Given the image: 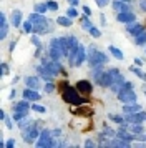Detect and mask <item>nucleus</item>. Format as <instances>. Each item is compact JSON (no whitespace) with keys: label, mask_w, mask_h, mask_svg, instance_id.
<instances>
[{"label":"nucleus","mask_w":146,"mask_h":148,"mask_svg":"<svg viewBox=\"0 0 146 148\" xmlns=\"http://www.w3.org/2000/svg\"><path fill=\"white\" fill-rule=\"evenodd\" d=\"M61 100L65 101V103H70L73 107H76V105H81V103H86L88 98L86 97H81L80 92L76 90V87H68L63 88L61 90Z\"/></svg>","instance_id":"obj_1"},{"label":"nucleus","mask_w":146,"mask_h":148,"mask_svg":"<svg viewBox=\"0 0 146 148\" xmlns=\"http://www.w3.org/2000/svg\"><path fill=\"white\" fill-rule=\"evenodd\" d=\"M85 60H88V55H86V50L83 45H76L70 50L68 53V62L72 67H80Z\"/></svg>","instance_id":"obj_2"},{"label":"nucleus","mask_w":146,"mask_h":148,"mask_svg":"<svg viewBox=\"0 0 146 148\" xmlns=\"http://www.w3.org/2000/svg\"><path fill=\"white\" fill-rule=\"evenodd\" d=\"M43 121H32V125L27 128L25 132H22L23 133V141L25 143H35L37 138L40 136V132L43 130Z\"/></svg>","instance_id":"obj_3"},{"label":"nucleus","mask_w":146,"mask_h":148,"mask_svg":"<svg viewBox=\"0 0 146 148\" xmlns=\"http://www.w3.org/2000/svg\"><path fill=\"white\" fill-rule=\"evenodd\" d=\"M30 108H32V105H30L28 100H25V98L17 101V103H13V120L18 121V120H22V118H25Z\"/></svg>","instance_id":"obj_4"},{"label":"nucleus","mask_w":146,"mask_h":148,"mask_svg":"<svg viewBox=\"0 0 146 148\" xmlns=\"http://www.w3.org/2000/svg\"><path fill=\"white\" fill-rule=\"evenodd\" d=\"M65 57V52H63V47H61V42L60 38H53L50 40V58L52 60H60Z\"/></svg>","instance_id":"obj_5"},{"label":"nucleus","mask_w":146,"mask_h":148,"mask_svg":"<svg viewBox=\"0 0 146 148\" xmlns=\"http://www.w3.org/2000/svg\"><path fill=\"white\" fill-rule=\"evenodd\" d=\"M108 62V55L105 52H100V50H95L91 55H88V63H90V68L91 67H100V65H105Z\"/></svg>","instance_id":"obj_6"},{"label":"nucleus","mask_w":146,"mask_h":148,"mask_svg":"<svg viewBox=\"0 0 146 148\" xmlns=\"http://www.w3.org/2000/svg\"><path fill=\"white\" fill-rule=\"evenodd\" d=\"M136 93L133 88H123L121 92H118V100L121 103H136Z\"/></svg>","instance_id":"obj_7"},{"label":"nucleus","mask_w":146,"mask_h":148,"mask_svg":"<svg viewBox=\"0 0 146 148\" xmlns=\"http://www.w3.org/2000/svg\"><path fill=\"white\" fill-rule=\"evenodd\" d=\"M75 87H76V90L80 92L81 97H90L91 92H93V85H91L90 80H78Z\"/></svg>","instance_id":"obj_8"},{"label":"nucleus","mask_w":146,"mask_h":148,"mask_svg":"<svg viewBox=\"0 0 146 148\" xmlns=\"http://www.w3.org/2000/svg\"><path fill=\"white\" fill-rule=\"evenodd\" d=\"M72 113L75 116H93V108L86 103H81V105H76L75 108H72Z\"/></svg>","instance_id":"obj_9"},{"label":"nucleus","mask_w":146,"mask_h":148,"mask_svg":"<svg viewBox=\"0 0 146 148\" xmlns=\"http://www.w3.org/2000/svg\"><path fill=\"white\" fill-rule=\"evenodd\" d=\"M96 83H98L100 87H103V88H110L113 85V77H111V73H110V70H108V72H103V73L100 75L98 78H96Z\"/></svg>","instance_id":"obj_10"},{"label":"nucleus","mask_w":146,"mask_h":148,"mask_svg":"<svg viewBox=\"0 0 146 148\" xmlns=\"http://www.w3.org/2000/svg\"><path fill=\"white\" fill-rule=\"evenodd\" d=\"M25 85L27 88H32V90H40V88H43L42 85V77H27L25 78Z\"/></svg>","instance_id":"obj_11"},{"label":"nucleus","mask_w":146,"mask_h":148,"mask_svg":"<svg viewBox=\"0 0 146 148\" xmlns=\"http://www.w3.org/2000/svg\"><path fill=\"white\" fill-rule=\"evenodd\" d=\"M145 30V27L141 25V23H138V22H131V23H126V32L131 35V37H136V35H139L141 32Z\"/></svg>","instance_id":"obj_12"},{"label":"nucleus","mask_w":146,"mask_h":148,"mask_svg":"<svg viewBox=\"0 0 146 148\" xmlns=\"http://www.w3.org/2000/svg\"><path fill=\"white\" fill-rule=\"evenodd\" d=\"M22 95H23V98L28 101H38L40 98H42V95L38 93V90H32V88H27L22 92Z\"/></svg>","instance_id":"obj_13"},{"label":"nucleus","mask_w":146,"mask_h":148,"mask_svg":"<svg viewBox=\"0 0 146 148\" xmlns=\"http://www.w3.org/2000/svg\"><path fill=\"white\" fill-rule=\"evenodd\" d=\"M125 120L128 123H143L145 121V112H136V113H126Z\"/></svg>","instance_id":"obj_14"},{"label":"nucleus","mask_w":146,"mask_h":148,"mask_svg":"<svg viewBox=\"0 0 146 148\" xmlns=\"http://www.w3.org/2000/svg\"><path fill=\"white\" fill-rule=\"evenodd\" d=\"M116 20L121 22V23H131V22H136V15L133 14L131 10L130 12H119L116 15Z\"/></svg>","instance_id":"obj_15"},{"label":"nucleus","mask_w":146,"mask_h":148,"mask_svg":"<svg viewBox=\"0 0 146 148\" xmlns=\"http://www.w3.org/2000/svg\"><path fill=\"white\" fill-rule=\"evenodd\" d=\"M130 2H123V0H113L111 2V7H113V10L115 12H130L131 10V7L128 5Z\"/></svg>","instance_id":"obj_16"},{"label":"nucleus","mask_w":146,"mask_h":148,"mask_svg":"<svg viewBox=\"0 0 146 148\" xmlns=\"http://www.w3.org/2000/svg\"><path fill=\"white\" fill-rule=\"evenodd\" d=\"M37 72H38V75L45 82H53V77H55V75H53L52 72L45 67V65H38V67H37Z\"/></svg>","instance_id":"obj_17"},{"label":"nucleus","mask_w":146,"mask_h":148,"mask_svg":"<svg viewBox=\"0 0 146 148\" xmlns=\"http://www.w3.org/2000/svg\"><path fill=\"white\" fill-rule=\"evenodd\" d=\"M22 18H23V15H22V12L20 10H13L12 12V20H10V23H12V27H20L23 22H22Z\"/></svg>","instance_id":"obj_18"},{"label":"nucleus","mask_w":146,"mask_h":148,"mask_svg":"<svg viewBox=\"0 0 146 148\" xmlns=\"http://www.w3.org/2000/svg\"><path fill=\"white\" fill-rule=\"evenodd\" d=\"M28 20H30V22L33 23V25H35V23H45V22L48 20V18H45V15H43V14L33 12V14L28 15Z\"/></svg>","instance_id":"obj_19"},{"label":"nucleus","mask_w":146,"mask_h":148,"mask_svg":"<svg viewBox=\"0 0 146 148\" xmlns=\"http://www.w3.org/2000/svg\"><path fill=\"white\" fill-rule=\"evenodd\" d=\"M123 112H125V115L141 112V105H138V103H125V105H123Z\"/></svg>","instance_id":"obj_20"},{"label":"nucleus","mask_w":146,"mask_h":148,"mask_svg":"<svg viewBox=\"0 0 146 148\" xmlns=\"http://www.w3.org/2000/svg\"><path fill=\"white\" fill-rule=\"evenodd\" d=\"M128 130H130L131 133H134V135H143L145 133V128H143L141 123H130V125H128Z\"/></svg>","instance_id":"obj_21"},{"label":"nucleus","mask_w":146,"mask_h":148,"mask_svg":"<svg viewBox=\"0 0 146 148\" xmlns=\"http://www.w3.org/2000/svg\"><path fill=\"white\" fill-rule=\"evenodd\" d=\"M57 23L61 25V27H72L73 25V18H70L68 15H61V17L57 18Z\"/></svg>","instance_id":"obj_22"},{"label":"nucleus","mask_w":146,"mask_h":148,"mask_svg":"<svg viewBox=\"0 0 146 148\" xmlns=\"http://www.w3.org/2000/svg\"><path fill=\"white\" fill-rule=\"evenodd\" d=\"M108 52H110V53H111L113 57H115V58H118V60H123V58H125L123 52H121L119 48H116L115 45H110V47H108Z\"/></svg>","instance_id":"obj_23"},{"label":"nucleus","mask_w":146,"mask_h":148,"mask_svg":"<svg viewBox=\"0 0 146 148\" xmlns=\"http://www.w3.org/2000/svg\"><path fill=\"white\" fill-rule=\"evenodd\" d=\"M134 43H136V47H145L146 45V30H143L139 35L134 37Z\"/></svg>","instance_id":"obj_24"},{"label":"nucleus","mask_w":146,"mask_h":148,"mask_svg":"<svg viewBox=\"0 0 146 148\" xmlns=\"http://www.w3.org/2000/svg\"><path fill=\"white\" fill-rule=\"evenodd\" d=\"M80 20H81V28H85V30H90V28L93 27V23H91V18H90V17H88V15H81V18H80Z\"/></svg>","instance_id":"obj_25"},{"label":"nucleus","mask_w":146,"mask_h":148,"mask_svg":"<svg viewBox=\"0 0 146 148\" xmlns=\"http://www.w3.org/2000/svg\"><path fill=\"white\" fill-rule=\"evenodd\" d=\"M130 70H131L133 73L136 75V77H139L141 80H145V82H146V73H145V72H143V70H141V68L138 67V65H134V67H131Z\"/></svg>","instance_id":"obj_26"},{"label":"nucleus","mask_w":146,"mask_h":148,"mask_svg":"<svg viewBox=\"0 0 146 148\" xmlns=\"http://www.w3.org/2000/svg\"><path fill=\"white\" fill-rule=\"evenodd\" d=\"M30 123H32V120H30V118H22V120H18V123H17V125H18V128L20 130H22V132H25L27 128L30 127Z\"/></svg>","instance_id":"obj_27"},{"label":"nucleus","mask_w":146,"mask_h":148,"mask_svg":"<svg viewBox=\"0 0 146 148\" xmlns=\"http://www.w3.org/2000/svg\"><path fill=\"white\" fill-rule=\"evenodd\" d=\"M22 30H23L25 34H33V23L30 20H25L22 23Z\"/></svg>","instance_id":"obj_28"},{"label":"nucleus","mask_w":146,"mask_h":148,"mask_svg":"<svg viewBox=\"0 0 146 148\" xmlns=\"http://www.w3.org/2000/svg\"><path fill=\"white\" fill-rule=\"evenodd\" d=\"M33 12H38V14L45 15V12H48V5H46V3H37V5L33 7Z\"/></svg>","instance_id":"obj_29"},{"label":"nucleus","mask_w":146,"mask_h":148,"mask_svg":"<svg viewBox=\"0 0 146 148\" xmlns=\"http://www.w3.org/2000/svg\"><path fill=\"white\" fill-rule=\"evenodd\" d=\"M7 34H8V25H7V22H3V23H0V38L3 40Z\"/></svg>","instance_id":"obj_30"},{"label":"nucleus","mask_w":146,"mask_h":148,"mask_svg":"<svg viewBox=\"0 0 146 148\" xmlns=\"http://www.w3.org/2000/svg\"><path fill=\"white\" fill-rule=\"evenodd\" d=\"M53 90H55V83H53V82H46L45 85H43V92H45V93H53Z\"/></svg>","instance_id":"obj_31"},{"label":"nucleus","mask_w":146,"mask_h":148,"mask_svg":"<svg viewBox=\"0 0 146 148\" xmlns=\"http://www.w3.org/2000/svg\"><path fill=\"white\" fill-rule=\"evenodd\" d=\"M110 120H113L116 125H123L125 123V116H119V115H110Z\"/></svg>","instance_id":"obj_32"},{"label":"nucleus","mask_w":146,"mask_h":148,"mask_svg":"<svg viewBox=\"0 0 146 148\" xmlns=\"http://www.w3.org/2000/svg\"><path fill=\"white\" fill-rule=\"evenodd\" d=\"M88 34L91 35L93 38H100V37H101V32H100V28H96V27H91L88 30Z\"/></svg>","instance_id":"obj_33"},{"label":"nucleus","mask_w":146,"mask_h":148,"mask_svg":"<svg viewBox=\"0 0 146 148\" xmlns=\"http://www.w3.org/2000/svg\"><path fill=\"white\" fill-rule=\"evenodd\" d=\"M46 5H48V10H50V12H57V10H58V3H57L55 0H48Z\"/></svg>","instance_id":"obj_34"},{"label":"nucleus","mask_w":146,"mask_h":148,"mask_svg":"<svg viewBox=\"0 0 146 148\" xmlns=\"http://www.w3.org/2000/svg\"><path fill=\"white\" fill-rule=\"evenodd\" d=\"M65 15H68L70 18H75V17H78V10H76V7H70Z\"/></svg>","instance_id":"obj_35"},{"label":"nucleus","mask_w":146,"mask_h":148,"mask_svg":"<svg viewBox=\"0 0 146 148\" xmlns=\"http://www.w3.org/2000/svg\"><path fill=\"white\" fill-rule=\"evenodd\" d=\"M32 110H33V112H37V113H45V112H46V108H45V107H42V105H37V103H35V105H32Z\"/></svg>","instance_id":"obj_36"},{"label":"nucleus","mask_w":146,"mask_h":148,"mask_svg":"<svg viewBox=\"0 0 146 148\" xmlns=\"http://www.w3.org/2000/svg\"><path fill=\"white\" fill-rule=\"evenodd\" d=\"M95 3H96L100 8L106 7V5H111V2H110V0H95Z\"/></svg>","instance_id":"obj_37"},{"label":"nucleus","mask_w":146,"mask_h":148,"mask_svg":"<svg viewBox=\"0 0 146 148\" xmlns=\"http://www.w3.org/2000/svg\"><path fill=\"white\" fill-rule=\"evenodd\" d=\"M32 43H33V45H35L37 48L42 47V42H40V38H38V35H37V34H33V35H32Z\"/></svg>","instance_id":"obj_38"},{"label":"nucleus","mask_w":146,"mask_h":148,"mask_svg":"<svg viewBox=\"0 0 146 148\" xmlns=\"http://www.w3.org/2000/svg\"><path fill=\"white\" fill-rule=\"evenodd\" d=\"M68 43H70V47H76V45H80V42H78V38L76 37H68Z\"/></svg>","instance_id":"obj_39"},{"label":"nucleus","mask_w":146,"mask_h":148,"mask_svg":"<svg viewBox=\"0 0 146 148\" xmlns=\"http://www.w3.org/2000/svg\"><path fill=\"white\" fill-rule=\"evenodd\" d=\"M0 70H2V75H8V73H10V68H8V63H5V62H3V63L0 65Z\"/></svg>","instance_id":"obj_40"},{"label":"nucleus","mask_w":146,"mask_h":148,"mask_svg":"<svg viewBox=\"0 0 146 148\" xmlns=\"http://www.w3.org/2000/svg\"><path fill=\"white\" fill-rule=\"evenodd\" d=\"M5 125H7L8 130H12V128L15 127V120H12V118H8V116H7V118H5Z\"/></svg>","instance_id":"obj_41"},{"label":"nucleus","mask_w":146,"mask_h":148,"mask_svg":"<svg viewBox=\"0 0 146 148\" xmlns=\"http://www.w3.org/2000/svg\"><path fill=\"white\" fill-rule=\"evenodd\" d=\"M81 10H83V14H85V15H88V17H91V14H93V12H91V8L88 7V5H83V7H81Z\"/></svg>","instance_id":"obj_42"},{"label":"nucleus","mask_w":146,"mask_h":148,"mask_svg":"<svg viewBox=\"0 0 146 148\" xmlns=\"http://www.w3.org/2000/svg\"><path fill=\"white\" fill-rule=\"evenodd\" d=\"M68 85H70V83H68V80H66V78H65V80H60V82H58V87H60V90H63V88H66Z\"/></svg>","instance_id":"obj_43"},{"label":"nucleus","mask_w":146,"mask_h":148,"mask_svg":"<svg viewBox=\"0 0 146 148\" xmlns=\"http://www.w3.org/2000/svg\"><path fill=\"white\" fill-rule=\"evenodd\" d=\"M60 135H61V130H60V128H57V130H52V136H53V138H58Z\"/></svg>","instance_id":"obj_44"},{"label":"nucleus","mask_w":146,"mask_h":148,"mask_svg":"<svg viewBox=\"0 0 146 148\" xmlns=\"http://www.w3.org/2000/svg\"><path fill=\"white\" fill-rule=\"evenodd\" d=\"M5 147L7 148H13V147H15V140H13V138H10V140L5 143Z\"/></svg>","instance_id":"obj_45"},{"label":"nucleus","mask_w":146,"mask_h":148,"mask_svg":"<svg viewBox=\"0 0 146 148\" xmlns=\"http://www.w3.org/2000/svg\"><path fill=\"white\" fill-rule=\"evenodd\" d=\"M66 2H68L72 7H78V5H80V0H66Z\"/></svg>","instance_id":"obj_46"},{"label":"nucleus","mask_w":146,"mask_h":148,"mask_svg":"<svg viewBox=\"0 0 146 148\" xmlns=\"http://www.w3.org/2000/svg\"><path fill=\"white\" fill-rule=\"evenodd\" d=\"M15 45H17V40L10 42V45H8V52H13V50H15Z\"/></svg>","instance_id":"obj_47"},{"label":"nucleus","mask_w":146,"mask_h":148,"mask_svg":"<svg viewBox=\"0 0 146 148\" xmlns=\"http://www.w3.org/2000/svg\"><path fill=\"white\" fill-rule=\"evenodd\" d=\"M139 8L141 10H146V0H139Z\"/></svg>","instance_id":"obj_48"},{"label":"nucleus","mask_w":146,"mask_h":148,"mask_svg":"<svg viewBox=\"0 0 146 148\" xmlns=\"http://www.w3.org/2000/svg\"><path fill=\"white\" fill-rule=\"evenodd\" d=\"M100 22H101V25H106V17H105V14L100 15Z\"/></svg>","instance_id":"obj_49"},{"label":"nucleus","mask_w":146,"mask_h":148,"mask_svg":"<svg viewBox=\"0 0 146 148\" xmlns=\"http://www.w3.org/2000/svg\"><path fill=\"white\" fill-rule=\"evenodd\" d=\"M53 28H55V23L52 20H48V32H53Z\"/></svg>","instance_id":"obj_50"},{"label":"nucleus","mask_w":146,"mask_h":148,"mask_svg":"<svg viewBox=\"0 0 146 148\" xmlns=\"http://www.w3.org/2000/svg\"><path fill=\"white\" fill-rule=\"evenodd\" d=\"M143 63H145V62L141 60V58H134V65H138V67H141Z\"/></svg>","instance_id":"obj_51"},{"label":"nucleus","mask_w":146,"mask_h":148,"mask_svg":"<svg viewBox=\"0 0 146 148\" xmlns=\"http://www.w3.org/2000/svg\"><path fill=\"white\" fill-rule=\"evenodd\" d=\"M85 147H95V141H93V140H86L85 141Z\"/></svg>","instance_id":"obj_52"},{"label":"nucleus","mask_w":146,"mask_h":148,"mask_svg":"<svg viewBox=\"0 0 146 148\" xmlns=\"http://www.w3.org/2000/svg\"><path fill=\"white\" fill-rule=\"evenodd\" d=\"M123 88H133V83L131 82H125L123 83Z\"/></svg>","instance_id":"obj_53"},{"label":"nucleus","mask_w":146,"mask_h":148,"mask_svg":"<svg viewBox=\"0 0 146 148\" xmlns=\"http://www.w3.org/2000/svg\"><path fill=\"white\" fill-rule=\"evenodd\" d=\"M5 118H7V113L3 112V110H2V112H0V120H2V121H5Z\"/></svg>","instance_id":"obj_54"},{"label":"nucleus","mask_w":146,"mask_h":148,"mask_svg":"<svg viewBox=\"0 0 146 148\" xmlns=\"http://www.w3.org/2000/svg\"><path fill=\"white\" fill-rule=\"evenodd\" d=\"M3 22H7V17L5 14H0V23H3Z\"/></svg>","instance_id":"obj_55"},{"label":"nucleus","mask_w":146,"mask_h":148,"mask_svg":"<svg viewBox=\"0 0 146 148\" xmlns=\"http://www.w3.org/2000/svg\"><path fill=\"white\" fill-rule=\"evenodd\" d=\"M15 95H17V92H15V90H12V92H10V95H8V98L12 100V98H15Z\"/></svg>","instance_id":"obj_56"},{"label":"nucleus","mask_w":146,"mask_h":148,"mask_svg":"<svg viewBox=\"0 0 146 148\" xmlns=\"http://www.w3.org/2000/svg\"><path fill=\"white\" fill-rule=\"evenodd\" d=\"M18 80H20L18 77H15V78H13V80H12V85H15V83H17V82H18Z\"/></svg>","instance_id":"obj_57"},{"label":"nucleus","mask_w":146,"mask_h":148,"mask_svg":"<svg viewBox=\"0 0 146 148\" xmlns=\"http://www.w3.org/2000/svg\"><path fill=\"white\" fill-rule=\"evenodd\" d=\"M123 2H131V0H123Z\"/></svg>","instance_id":"obj_58"},{"label":"nucleus","mask_w":146,"mask_h":148,"mask_svg":"<svg viewBox=\"0 0 146 148\" xmlns=\"http://www.w3.org/2000/svg\"><path fill=\"white\" fill-rule=\"evenodd\" d=\"M145 121H146V113H145Z\"/></svg>","instance_id":"obj_59"},{"label":"nucleus","mask_w":146,"mask_h":148,"mask_svg":"<svg viewBox=\"0 0 146 148\" xmlns=\"http://www.w3.org/2000/svg\"><path fill=\"white\" fill-rule=\"evenodd\" d=\"M145 28H146V20H145Z\"/></svg>","instance_id":"obj_60"},{"label":"nucleus","mask_w":146,"mask_h":148,"mask_svg":"<svg viewBox=\"0 0 146 148\" xmlns=\"http://www.w3.org/2000/svg\"><path fill=\"white\" fill-rule=\"evenodd\" d=\"M145 141H146V135H145Z\"/></svg>","instance_id":"obj_61"},{"label":"nucleus","mask_w":146,"mask_h":148,"mask_svg":"<svg viewBox=\"0 0 146 148\" xmlns=\"http://www.w3.org/2000/svg\"><path fill=\"white\" fill-rule=\"evenodd\" d=\"M145 95H146V90H145Z\"/></svg>","instance_id":"obj_62"}]
</instances>
